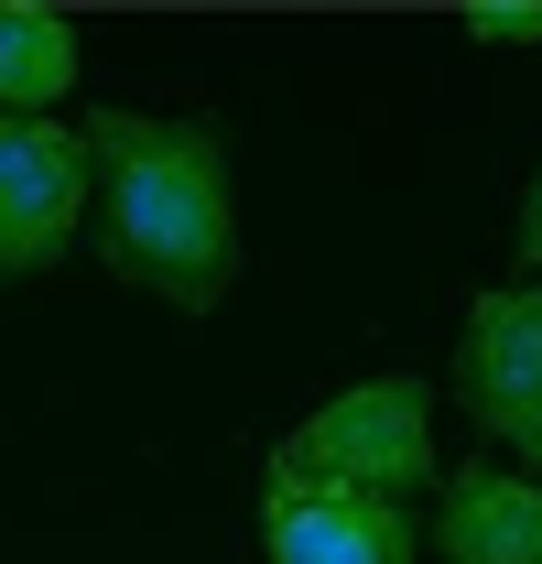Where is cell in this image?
Here are the masks:
<instances>
[{"instance_id": "cell-1", "label": "cell", "mask_w": 542, "mask_h": 564, "mask_svg": "<svg viewBox=\"0 0 542 564\" xmlns=\"http://www.w3.org/2000/svg\"><path fill=\"white\" fill-rule=\"evenodd\" d=\"M76 141H87V196H98L109 272L206 315L239 272V207H228L217 131L206 120H152V109H98Z\"/></svg>"}, {"instance_id": "cell-2", "label": "cell", "mask_w": 542, "mask_h": 564, "mask_svg": "<svg viewBox=\"0 0 542 564\" xmlns=\"http://www.w3.org/2000/svg\"><path fill=\"white\" fill-rule=\"evenodd\" d=\"M434 478V391L412 369H380L337 391L326 413H304L282 445H271V489H369L402 499Z\"/></svg>"}, {"instance_id": "cell-3", "label": "cell", "mask_w": 542, "mask_h": 564, "mask_svg": "<svg viewBox=\"0 0 542 564\" xmlns=\"http://www.w3.org/2000/svg\"><path fill=\"white\" fill-rule=\"evenodd\" d=\"M456 391H467V413L488 423L521 467H542V272L467 304V337H456Z\"/></svg>"}, {"instance_id": "cell-4", "label": "cell", "mask_w": 542, "mask_h": 564, "mask_svg": "<svg viewBox=\"0 0 542 564\" xmlns=\"http://www.w3.org/2000/svg\"><path fill=\"white\" fill-rule=\"evenodd\" d=\"M76 207H87V141L66 120H0V282L55 272Z\"/></svg>"}, {"instance_id": "cell-5", "label": "cell", "mask_w": 542, "mask_h": 564, "mask_svg": "<svg viewBox=\"0 0 542 564\" xmlns=\"http://www.w3.org/2000/svg\"><path fill=\"white\" fill-rule=\"evenodd\" d=\"M261 543H271V564H412L423 554L412 510L369 489H271Z\"/></svg>"}, {"instance_id": "cell-6", "label": "cell", "mask_w": 542, "mask_h": 564, "mask_svg": "<svg viewBox=\"0 0 542 564\" xmlns=\"http://www.w3.org/2000/svg\"><path fill=\"white\" fill-rule=\"evenodd\" d=\"M434 554L445 564H542V489L510 467H456L434 510Z\"/></svg>"}, {"instance_id": "cell-7", "label": "cell", "mask_w": 542, "mask_h": 564, "mask_svg": "<svg viewBox=\"0 0 542 564\" xmlns=\"http://www.w3.org/2000/svg\"><path fill=\"white\" fill-rule=\"evenodd\" d=\"M66 87H76V22L33 11V0H0V109L44 120V109H66Z\"/></svg>"}, {"instance_id": "cell-8", "label": "cell", "mask_w": 542, "mask_h": 564, "mask_svg": "<svg viewBox=\"0 0 542 564\" xmlns=\"http://www.w3.org/2000/svg\"><path fill=\"white\" fill-rule=\"evenodd\" d=\"M467 33L477 44H542V0H477Z\"/></svg>"}, {"instance_id": "cell-9", "label": "cell", "mask_w": 542, "mask_h": 564, "mask_svg": "<svg viewBox=\"0 0 542 564\" xmlns=\"http://www.w3.org/2000/svg\"><path fill=\"white\" fill-rule=\"evenodd\" d=\"M510 239H521V261L542 272V174H532V196H521V228H510Z\"/></svg>"}]
</instances>
